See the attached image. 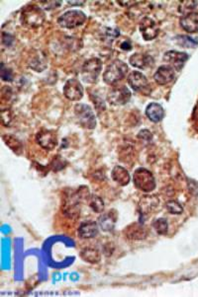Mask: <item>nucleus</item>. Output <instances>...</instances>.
<instances>
[{
  "label": "nucleus",
  "mask_w": 198,
  "mask_h": 297,
  "mask_svg": "<svg viewBox=\"0 0 198 297\" xmlns=\"http://www.w3.org/2000/svg\"><path fill=\"white\" fill-rule=\"evenodd\" d=\"M119 4H121V5H125V6H129V5H132V4H137L138 2H135V1H119L118 2Z\"/></svg>",
  "instance_id": "c9c22d12"
},
{
  "label": "nucleus",
  "mask_w": 198,
  "mask_h": 297,
  "mask_svg": "<svg viewBox=\"0 0 198 297\" xmlns=\"http://www.w3.org/2000/svg\"><path fill=\"white\" fill-rule=\"evenodd\" d=\"M141 34L146 41H152L157 38L160 32L158 24L151 18L145 17L140 23Z\"/></svg>",
  "instance_id": "9d476101"
},
{
  "label": "nucleus",
  "mask_w": 198,
  "mask_h": 297,
  "mask_svg": "<svg viewBox=\"0 0 198 297\" xmlns=\"http://www.w3.org/2000/svg\"><path fill=\"white\" fill-rule=\"evenodd\" d=\"M36 141L42 148L46 150H53L58 147L57 135L48 130H43L39 132L36 136Z\"/></svg>",
  "instance_id": "9b49d317"
},
{
  "label": "nucleus",
  "mask_w": 198,
  "mask_h": 297,
  "mask_svg": "<svg viewBox=\"0 0 198 297\" xmlns=\"http://www.w3.org/2000/svg\"><path fill=\"white\" fill-rule=\"evenodd\" d=\"M13 42H14V38H13L11 35L6 34V33H4V32L2 33V44H3V45L9 47V46L12 45Z\"/></svg>",
  "instance_id": "72a5a7b5"
},
{
  "label": "nucleus",
  "mask_w": 198,
  "mask_h": 297,
  "mask_svg": "<svg viewBox=\"0 0 198 297\" xmlns=\"http://www.w3.org/2000/svg\"><path fill=\"white\" fill-rule=\"evenodd\" d=\"M69 5H82L84 4V1H80V2H74V1H68L67 2Z\"/></svg>",
  "instance_id": "e433bc0d"
},
{
  "label": "nucleus",
  "mask_w": 198,
  "mask_h": 297,
  "mask_svg": "<svg viewBox=\"0 0 198 297\" xmlns=\"http://www.w3.org/2000/svg\"><path fill=\"white\" fill-rule=\"evenodd\" d=\"M128 65L122 60L116 59L111 62L103 73V80L108 85H115L127 75Z\"/></svg>",
  "instance_id": "f257e3e1"
},
{
  "label": "nucleus",
  "mask_w": 198,
  "mask_h": 297,
  "mask_svg": "<svg viewBox=\"0 0 198 297\" xmlns=\"http://www.w3.org/2000/svg\"><path fill=\"white\" fill-rule=\"evenodd\" d=\"M21 21L28 27L38 28L42 26L45 21V13L42 8L36 5H28L22 10Z\"/></svg>",
  "instance_id": "f03ea898"
},
{
  "label": "nucleus",
  "mask_w": 198,
  "mask_h": 297,
  "mask_svg": "<svg viewBox=\"0 0 198 297\" xmlns=\"http://www.w3.org/2000/svg\"><path fill=\"white\" fill-rule=\"evenodd\" d=\"M166 208L172 214H182L184 211L183 205L177 200H169L166 203Z\"/></svg>",
  "instance_id": "bb28decb"
},
{
  "label": "nucleus",
  "mask_w": 198,
  "mask_h": 297,
  "mask_svg": "<svg viewBox=\"0 0 198 297\" xmlns=\"http://www.w3.org/2000/svg\"><path fill=\"white\" fill-rule=\"evenodd\" d=\"M176 77L175 69L170 65H162L156 71L154 78L159 85H167L174 81Z\"/></svg>",
  "instance_id": "ddd939ff"
},
{
  "label": "nucleus",
  "mask_w": 198,
  "mask_h": 297,
  "mask_svg": "<svg viewBox=\"0 0 198 297\" xmlns=\"http://www.w3.org/2000/svg\"><path fill=\"white\" fill-rule=\"evenodd\" d=\"M126 238L130 240H144L147 238L149 232L146 226H144L142 223H132L126 229L124 230Z\"/></svg>",
  "instance_id": "f8f14e48"
},
{
  "label": "nucleus",
  "mask_w": 198,
  "mask_h": 297,
  "mask_svg": "<svg viewBox=\"0 0 198 297\" xmlns=\"http://www.w3.org/2000/svg\"><path fill=\"white\" fill-rule=\"evenodd\" d=\"M133 182L135 187L144 193H150L156 188L154 175L145 168H138L134 172Z\"/></svg>",
  "instance_id": "7ed1b4c3"
},
{
  "label": "nucleus",
  "mask_w": 198,
  "mask_h": 297,
  "mask_svg": "<svg viewBox=\"0 0 198 297\" xmlns=\"http://www.w3.org/2000/svg\"><path fill=\"white\" fill-rule=\"evenodd\" d=\"M177 42L180 46L184 48H196L198 46V42L189 36H179L177 38Z\"/></svg>",
  "instance_id": "cd10ccee"
},
{
  "label": "nucleus",
  "mask_w": 198,
  "mask_h": 297,
  "mask_svg": "<svg viewBox=\"0 0 198 297\" xmlns=\"http://www.w3.org/2000/svg\"><path fill=\"white\" fill-rule=\"evenodd\" d=\"M2 140L5 143V145L11 149L13 152H15L18 155H20L22 153L23 145L18 139H16L13 136H10V135H5V136L2 137Z\"/></svg>",
  "instance_id": "b1692460"
},
{
  "label": "nucleus",
  "mask_w": 198,
  "mask_h": 297,
  "mask_svg": "<svg viewBox=\"0 0 198 297\" xmlns=\"http://www.w3.org/2000/svg\"><path fill=\"white\" fill-rule=\"evenodd\" d=\"M160 199L157 196H146L139 202V212L142 215L149 214L156 210L159 206Z\"/></svg>",
  "instance_id": "4468645a"
},
{
  "label": "nucleus",
  "mask_w": 198,
  "mask_h": 297,
  "mask_svg": "<svg viewBox=\"0 0 198 297\" xmlns=\"http://www.w3.org/2000/svg\"><path fill=\"white\" fill-rule=\"evenodd\" d=\"M102 62L99 58L92 57L87 59L81 68V79L88 84L95 83L101 72Z\"/></svg>",
  "instance_id": "20e7f679"
},
{
  "label": "nucleus",
  "mask_w": 198,
  "mask_h": 297,
  "mask_svg": "<svg viewBox=\"0 0 198 297\" xmlns=\"http://www.w3.org/2000/svg\"><path fill=\"white\" fill-rule=\"evenodd\" d=\"M78 236L82 239H91L98 235L99 228L95 221H87L80 224L78 228Z\"/></svg>",
  "instance_id": "f3484780"
},
{
  "label": "nucleus",
  "mask_w": 198,
  "mask_h": 297,
  "mask_svg": "<svg viewBox=\"0 0 198 297\" xmlns=\"http://www.w3.org/2000/svg\"><path fill=\"white\" fill-rule=\"evenodd\" d=\"M181 4L182 5L180 7V11L185 15L196 12L195 10L198 7V1H183Z\"/></svg>",
  "instance_id": "c85d7f7f"
},
{
  "label": "nucleus",
  "mask_w": 198,
  "mask_h": 297,
  "mask_svg": "<svg viewBox=\"0 0 198 297\" xmlns=\"http://www.w3.org/2000/svg\"><path fill=\"white\" fill-rule=\"evenodd\" d=\"M188 59H189L188 53L178 51V50L167 51L164 55V60L167 61L172 68L178 71H180L184 67Z\"/></svg>",
  "instance_id": "1a4fd4ad"
},
{
  "label": "nucleus",
  "mask_w": 198,
  "mask_h": 297,
  "mask_svg": "<svg viewBox=\"0 0 198 297\" xmlns=\"http://www.w3.org/2000/svg\"><path fill=\"white\" fill-rule=\"evenodd\" d=\"M1 78H2V80L7 81V82H10L13 80L12 70L9 68H5L4 64H2V67H1Z\"/></svg>",
  "instance_id": "7c9ffc66"
},
{
  "label": "nucleus",
  "mask_w": 198,
  "mask_h": 297,
  "mask_svg": "<svg viewBox=\"0 0 198 297\" xmlns=\"http://www.w3.org/2000/svg\"><path fill=\"white\" fill-rule=\"evenodd\" d=\"M129 62L132 66L139 69H146L152 67L155 63L153 56L144 53H135L130 56Z\"/></svg>",
  "instance_id": "dca6fc26"
},
{
  "label": "nucleus",
  "mask_w": 198,
  "mask_h": 297,
  "mask_svg": "<svg viewBox=\"0 0 198 297\" xmlns=\"http://www.w3.org/2000/svg\"><path fill=\"white\" fill-rule=\"evenodd\" d=\"M28 65L30 68L34 69L37 72H42L43 70H45L47 68V59L46 56L42 53H37L34 54L33 56H31V58L29 59Z\"/></svg>",
  "instance_id": "5701e85b"
},
{
  "label": "nucleus",
  "mask_w": 198,
  "mask_h": 297,
  "mask_svg": "<svg viewBox=\"0 0 198 297\" xmlns=\"http://www.w3.org/2000/svg\"><path fill=\"white\" fill-rule=\"evenodd\" d=\"M128 83L131 86V88L137 92L143 91L149 85L147 77L139 71H133L130 73V75L128 76Z\"/></svg>",
  "instance_id": "2eb2a0df"
},
{
  "label": "nucleus",
  "mask_w": 198,
  "mask_h": 297,
  "mask_svg": "<svg viewBox=\"0 0 198 297\" xmlns=\"http://www.w3.org/2000/svg\"><path fill=\"white\" fill-rule=\"evenodd\" d=\"M111 176L113 181H115L119 186H127L130 182V175L122 166H115L112 170Z\"/></svg>",
  "instance_id": "412c9836"
},
{
  "label": "nucleus",
  "mask_w": 198,
  "mask_h": 297,
  "mask_svg": "<svg viewBox=\"0 0 198 297\" xmlns=\"http://www.w3.org/2000/svg\"><path fill=\"white\" fill-rule=\"evenodd\" d=\"M153 227L155 228L156 232L160 235H165L168 232L169 229V223L167 221V219L165 218H159L156 219L153 223Z\"/></svg>",
  "instance_id": "a878e982"
},
{
  "label": "nucleus",
  "mask_w": 198,
  "mask_h": 297,
  "mask_svg": "<svg viewBox=\"0 0 198 297\" xmlns=\"http://www.w3.org/2000/svg\"><path fill=\"white\" fill-rule=\"evenodd\" d=\"M80 257L82 260H84L85 262L89 263V264H98L101 260V254L100 252L95 249V248H91V247H87L81 250L80 252Z\"/></svg>",
  "instance_id": "4be33fe9"
},
{
  "label": "nucleus",
  "mask_w": 198,
  "mask_h": 297,
  "mask_svg": "<svg viewBox=\"0 0 198 297\" xmlns=\"http://www.w3.org/2000/svg\"><path fill=\"white\" fill-rule=\"evenodd\" d=\"M131 99V92L126 86L114 87L107 95V101L113 106H123Z\"/></svg>",
  "instance_id": "0eeeda50"
},
{
  "label": "nucleus",
  "mask_w": 198,
  "mask_h": 297,
  "mask_svg": "<svg viewBox=\"0 0 198 297\" xmlns=\"http://www.w3.org/2000/svg\"><path fill=\"white\" fill-rule=\"evenodd\" d=\"M85 21H86V15L79 10L66 11L58 19L59 25L66 29L77 28L83 25Z\"/></svg>",
  "instance_id": "39448f33"
},
{
  "label": "nucleus",
  "mask_w": 198,
  "mask_h": 297,
  "mask_svg": "<svg viewBox=\"0 0 198 297\" xmlns=\"http://www.w3.org/2000/svg\"><path fill=\"white\" fill-rule=\"evenodd\" d=\"M89 206L94 212L101 213L104 210V201L98 196H92L89 200Z\"/></svg>",
  "instance_id": "393cba45"
},
{
  "label": "nucleus",
  "mask_w": 198,
  "mask_h": 297,
  "mask_svg": "<svg viewBox=\"0 0 198 297\" xmlns=\"http://www.w3.org/2000/svg\"><path fill=\"white\" fill-rule=\"evenodd\" d=\"M13 122V114L10 109L1 110V123L4 127H10Z\"/></svg>",
  "instance_id": "c756f323"
},
{
  "label": "nucleus",
  "mask_w": 198,
  "mask_h": 297,
  "mask_svg": "<svg viewBox=\"0 0 198 297\" xmlns=\"http://www.w3.org/2000/svg\"><path fill=\"white\" fill-rule=\"evenodd\" d=\"M138 139L142 140V141H146V142H150L153 139V136L151 134L150 131L148 130H143L138 134Z\"/></svg>",
  "instance_id": "473e14b6"
},
{
  "label": "nucleus",
  "mask_w": 198,
  "mask_h": 297,
  "mask_svg": "<svg viewBox=\"0 0 198 297\" xmlns=\"http://www.w3.org/2000/svg\"><path fill=\"white\" fill-rule=\"evenodd\" d=\"M116 224V213L106 212L98 218V225L104 232H110L114 229Z\"/></svg>",
  "instance_id": "aec40b11"
},
{
  "label": "nucleus",
  "mask_w": 198,
  "mask_h": 297,
  "mask_svg": "<svg viewBox=\"0 0 198 297\" xmlns=\"http://www.w3.org/2000/svg\"><path fill=\"white\" fill-rule=\"evenodd\" d=\"M64 95L69 101H79L83 97V87L81 83L74 78L68 79L64 86Z\"/></svg>",
  "instance_id": "6e6552de"
},
{
  "label": "nucleus",
  "mask_w": 198,
  "mask_h": 297,
  "mask_svg": "<svg viewBox=\"0 0 198 297\" xmlns=\"http://www.w3.org/2000/svg\"><path fill=\"white\" fill-rule=\"evenodd\" d=\"M74 114L81 127L93 130L96 127V119L92 109L85 104H77L74 107Z\"/></svg>",
  "instance_id": "423d86ee"
},
{
  "label": "nucleus",
  "mask_w": 198,
  "mask_h": 297,
  "mask_svg": "<svg viewBox=\"0 0 198 297\" xmlns=\"http://www.w3.org/2000/svg\"><path fill=\"white\" fill-rule=\"evenodd\" d=\"M41 5H44L45 9H48V10H51V9H54V8H57L58 6H60L62 4L61 1H43V2H40Z\"/></svg>",
  "instance_id": "2f4dec72"
},
{
  "label": "nucleus",
  "mask_w": 198,
  "mask_h": 297,
  "mask_svg": "<svg viewBox=\"0 0 198 297\" xmlns=\"http://www.w3.org/2000/svg\"><path fill=\"white\" fill-rule=\"evenodd\" d=\"M146 115L148 119L153 123L161 122L165 117L164 108L158 103H151L146 109Z\"/></svg>",
  "instance_id": "6ab92c4d"
},
{
  "label": "nucleus",
  "mask_w": 198,
  "mask_h": 297,
  "mask_svg": "<svg viewBox=\"0 0 198 297\" xmlns=\"http://www.w3.org/2000/svg\"><path fill=\"white\" fill-rule=\"evenodd\" d=\"M120 48L122 50H130L132 49V46H131V44L129 42H124V43L121 44Z\"/></svg>",
  "instance_id": "f704fd0d"
},
{
  "label": "nucleus",
  "mask_w": 198,
  "mask_h": 297,
  "mask_svg": "<svg viewBox=\"0 0 198 297\" xmlns=\"http://www.w3.org/2000/svg\"><path fill=\"white\" fill-rule=\"evenodd\" d=\"M182 28L188 33L198 32V12L186 14L181 19Z\"/></svg>",
  "instance_id": "a211bd4d"
}]
</instances>
